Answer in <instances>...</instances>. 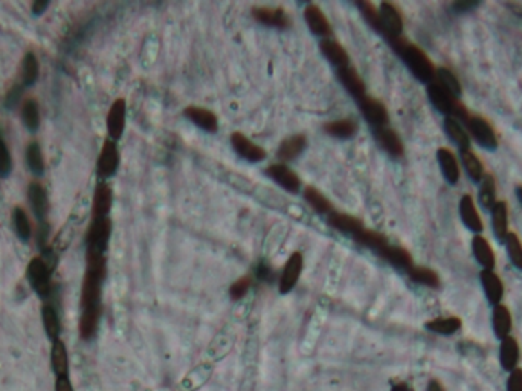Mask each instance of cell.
<instances>
[{"mask_svg": "<svg viewBox=\"0 0 522 391\" xmlns=\"http://www.w3.org/2000/svg\"><path fill=\"white\" fill-rule=\"evenodd\" d=\"M359 107H361V112L364 115V118L367 119V123L372 127V129H377V127H383L390 124V113L386 110V106L376 98L371 97H365L364 99L359 101Z\"/></svg>", "mask_w": 522, "mask_h": 391, "instance_id": "30bf717a", "label": "cell"}, {"mask_svg": "<svg viewBox=\"0 0 522 391\" xmlns=\"http://www.w3.org/2000/svg\"><path fill=\"white\" fill-rule=\"evenodd\" d=\"M302 266H304V259L301 252H294L290 255L289 260L284 265L280 280H278V289H280V294L286 295L290 291H294V287L296 286L298 280L301 277L302 272Z\"/></svg>", "mask_w": 522, "mask_h": 391, "instance_id": "ba28073f", "label": "cell"}, {"mask_svg": "<svg viewBox=\"0 0 522 391\" xmlns=\"http://www.w3.org/2000/svg\"><path fill=\"white\" fill-rule=\"evenodd\" d=\"M517 198H518L519 204H521V206H522V185L517 187Z\"/></svg>", "mask_w": 522, "mask_h": 391, "instance_id": "6125c7cd", "label": "cell"}, {"mask_svg": "<svg viewBox=\"0 0 522 391\" xmlns=\"http://www.w3.org/2000/svg\"><path fill=\"white\" fill-rule=\"evenodd\" d=\"M113 193L112 188L106 182H99L95 188L93 202H92V219L108 217V213L112 210Z\"/></svg>", "mask_w": 522, "mask_h": 391, "instance_id": "ffe728a7", "label": "cell"}, {"mask_svg": "<svg viewBox=\"0 0 522 391\" xmlns=\"http://www.w3.org/2000/svg\"><path fill=\"white\" fill-rule=\"evenodd\" d=\"M521 358V348L518 341L513 336H507V338L501 340L499 344V364L503 367L504 372L510 373L514 368H518Z\"/></svg>", "mask_w": 522, "mask_h": 391, "instance_id": "603a6c76", "label": "cell"}, {"mask_svg": "<svg viewBox=\"0 0 522 391\" xmlns=\"http://www.w3.org/2000/svg\"><path fill=\"white\" fill-rule=\"evenodd\" d=\"M20 118L25 129L29 133H37L42 124V117H40V107L36 99H26L22 104V112H20Z\"/></svg>", "mask_w": 522, "mask_h": 391, "instance_id": "e575fe53", "label": "cell"}, {"mask_svg": "<svg viewBox=\"0 0 522 391\" xmlns=\"http://www.w3.org/2000/svg\"><path fill=\"white\" fill-rule=\"evenodd\" d=\"M391 391H414L408 382H397L392 386Z\"/></svg>", "mask_w": 522, "mask_h": 391, "instance_id": "91938a15", "label": "cell"}, {"mask_svg": "<svg viewBox=\"0 0 522 391\" xmlns=\"http://www.w3.org/2000/svg\"><path fill=\"white\" fill-rule=\"evenodd\" d=\"M230 145H233L234 152L239 156L249 161V163H260V161L266 159L268 156V153L263 147L255 144L252 139H249L240 132H234L230 134Z\"/></svg>", "mask_w": 522, "mask_h": 391, "instance_id": "9c48e42d", "label": "cell"}, {"mask_svg": "<svg viewBox=\"0 0 522 391\" xmlns=\"http://www.w3.org/2000/svg\"><path fill=\"white\" fill-rule=\"evenodd\" d=\"M49 2H47V0H38V2H34L32 5H31V11H32V14L34 16H42L43 14V12L47 10V8H49Z\"/></svg>", "mask_w": 522, "mask_h": 391, "instance_id": "9f6ffc18", "label": "cell"}, {"mask_svg": "<svg viewBox=\"0 0 522 391\" xmlns=\"http://www.w3.org/2000/svg\"><path fill=\"white\" fill-rule=\"evenodd\" d=\"M372 133H375V139L379 143L383 150L390 154L392 158H402L405 154V147L402 139L391 129L390 126H383V127H377V129H372Z\"/></svg>", "mask_w": 522, "mask_h": 391, "instance_id": "2e32d148", "label": "cell"}, {"mask_svg": "<svg viewBox=\"0 0 522 391\" xmlns=\"http://www.w3.org/2000/svg\"><path fill=\"white\" fill-rule=\"evenodd\" d=\"M28 200L31 205L32 214L36 215L38 224H45L47 211H49V200H47V193L38 182H32L28 188Z\"/></svg>", "mask_w": 522, "mask_h": 391, "instance_id": "44dd1931", "label": "cell"}, {"mask_svg": "<svg viewBox=\"0 0 522 391\" xmlns=\"http://www.w3.org/2000/svg\"><path fill=\"white\" fill-rule=\"evenodd\" d=\"M112 235V220L108 217L92 219L86 234V251L106 254Z\"/></svg>", "mask_w": 522, "mask_h": 391, "instance_id": "277c9868", "label": "cell"}, {"mask_svg": "<svg viewBox=\"0 0 522 391\" xmlns=\"http://www.w3.org/2000/svg\"><path fill=\"white\" fill-rule=\"evenodd\" d=\"M184 115L194 126H198L202 130L208 133H217V130H219V119H217V115L209 109H205V107L189 106L184 110Z\"/></svg>", "mask_w": 522, "mask_h": 391, "instance_id": "ac0fdd59", "label": "cell"}, {"mask_svg": "<svg viewBox=\"0 0 522 391\" xmlns=\"http://www.w3.org/2000/svg\"><path fill=\"white\" fill-rule=\"evenodd\" d=\"M410 279L417 283V285H422L431 289H437L440 286V277L436 271H432L431 268L426 266H412L408 272Z\"/></svg>", "mask_w": 522, "mask_h": 391, "instance_id": "b9f144b4", "label": "cell"}, {"mask_svg": "<svg viewBox=\"0 0 522 391\" xmlns=\"http://www.w3.org/2000/svg\"><path fill=\"white\" fill-rule=\"evenodd\" d=\"M357 8L361 10L364 19L367 20V23L371 26L372 29L376 32L381 34L382 32V25H381V16H379V10L371 2H357Z\"/></svg>", "mask_w": 522, "mask_h": 391, "instance_id": "7dc6e473", "label": "cell"}, {"mask_svg": "<svg viewBox=\"0 0 522 391\" xmlns=\"http://www.w3.org/2000/svg\"><path fill=\"white\" fill-rule=\"evenodd\" d=\"M51 367L56 377L69 376V353H67V347L62 340H57L52 342Z\"/></svg>", "mask_w": 522, "mask_h": 391, "instance_id": "f546056e", "label": "cell"}, {"mask_svg": "<svg viewBox=\"0 0 522 391\" xmlns=\"http://www.w3.org/2000/svg\"><path fill=\"white\" fill-rule=\"evenodd\" d=\"M119 167V150L118 145L115 141L112 139H106L103 148L99 152V158H98V174L99 178L107 179L112 178L115 173H117Z\"/></svg>", "mask_w": 522, "mask_h": 391, "instance_id": "4fadbf2b", "label": "cell"}, {"mask_svg": "<svg viewBox=\"0 0 522 391\" xmlns=\"http://www.w3.org/2000/svg\"><path fill=\"white\" fill-rule=\"evenodd\" d=\"M266 174L268 176L275 180L278 185L289 193L296 194L301 190V179L298 174L292 170V168L287 167V164H272L266 168Z\"/></svg>", "mask_w": 522, "mask_h": 391, "instance_id": "8fae6325", "label": "cell"}, {"mask_svg": "<svg viewBox=\"0 0 522 391\" xmlns=\"http://www.w3.org/2000/svg\"><path fill=\"white\" fill-rule=\"evenodd\" d=\"M25 158H26V164H28L29 171L34 174V176L42 178L43 174H45L46 165H45V158H43L42 147H40V144L37 143V141H34V143H31L28 145V148H26Z\"/></svg>", "mask_w": 522, "mask_h": 391, "instance_id": "60d3db41", "label": "cell"}, {"mask_svg": "<svg viewBox=\"0 0 522 391\" xmlns=\"http://www.w3.org/2000/svg\"><path fill=\"white\" fill-rule=\"evenodd\" d=\"M458 211H460L461 222H463L467 229H471L472 233H475V235L483 233V228H484L483 220H481V215L477 210L475 202H473L471 194H464L463 198L460 199Z\"/></svg>", "mask_w": 522, "mask_h": 391, "instance_id": "e0dca14e", "label": "cell"}, {"mask_svg": "<svg viewBox=\"0 0 522 391\" xmlns=\"http://www.w3.org/2000/svg\"><path fill=\"white\" fill-rule=\"evenodd\" d=\"M436 78H437V83L442 86L444 91L449 92L452 97H455L457 99L461 97V92H463V89H461V84L458 82V78L455 77V73H453L452 71L447 69V67H438L437 72H436Z\"/></svg>", "mask_w": 522, "mask_h": 391, "instance_id": "f6af8a7d", "label": "cell"}, {"mask_svg": "<svg viewBox=\"0 0 522 391\" xmlns=\"http://www.w3.org/2000/svg\"><path fill=\"white\" fill-rule=\"evenodd\" d=\"M254 285V277L252 275H243V277L237 279L233 285H230L229 287V296L233 298L234 301H239L241 300L243 296H246V294L249 292V289L252 287Z\"/></svg>", "mask_w": 522, "mask_h": 391, "instance_id": "c3c4849f", "label": "cell"}, {"mask_svg": "<svg viewBox=\"0 0 522 391\" xmlns=\"http://www.w3.org/2000/svg\"><path fill=\"white\" fill-rule=\"evenodd\" d=\"M304 20H306L309 29L313 32L315 36L322 37V40L333 36V29H331L327 16L324 14V11L318 5L310 3L306 6V10H304Z\"/></svg>", "mask_w": 522, "mask_h": 391, "instance_id": "9a60e30c", "label": "cell"}, {"mask_svg": "<svg viewBox=\"0 0 522 391\" xmlns=\"http://www.w3.org/2000/svg\"><path fill=\"white\" fill-rule=\"evenodd\" d=\"M513 327V321H512V313L508 310L507 306H504L503 303L499 305L493 306L492 310V329L493 333L497 336L498 340H504L507 336H510Z\"/></svg>", "mask_w": 522, "mask_h": 391, "instance_id": "d4e9b609", "label": "cell"}, {"mask_svg": "<svg viewBox=\"0 0 522 391\" xmlns=\"http://www.w3.org/2000/svg\"><path fill=\"white\" fill-rule=\"evenodd\" d=\"M478 200L479 205L484 210L490 211L492 208L497 204V182L492 174H484L483 179L479 180V190H478Z\"/></svg>", "mask_w": 522, "mask_h": 391, "instance_id": "8d00e7d4", "label": "cell"}, {"mask_svg": "<svg viewBox=\"0 0 522 391\" xmlns=\"http://www.w3.org/2000/svg\"><path fill=\"white\" fill-rule=\"evenodd\" d=\"M377 255H381L383 260L388 261L391 266L400 269V271L408 272L410 269L414 266V261H412L411 254L402 246H396V245L388 244L377 252Z\"/></svg>", "mask_w": 522, "mask_h": 391, "instance_id": "7402d4cb", "label": "cell"}, {"mask_svg": "<svg viewBox=\"0 0 522 391\" xmlns=\"http://www.w3.org/2000/svg\"><path fill=\"white\" fill-rule=\"evenodd\" d=\"M437 161L444 179L449 182L451 185H455L460 180V167L455 154H453L449 148L442 147L437 150Z\"/></svg>", "mask_w": 522, "mask_h": 391, "instance_id": "f1b7e54d", "label": "cell"}, {"mask_svg": "<svg viewBox=\"0 0 522 391\" xmlns=\"http://www.w3.org/2000/svg\"><path fill=\"white\" fill-rule=\"evenodd\" d=\"M479 281L481 286H483L487 301H489L492 306L499 305L504 296V285L503 281H501L499 275L495 274V271H486V269H483V271L479 272Z\"/></svg>", "mask_w": 522, "mask_h": 391, "instance_id": "d6986e66", "label": "cell"}, {"mask_svg": "<svg viewBox=\"0 0 522 391\" xmlns=\"http://www.w3.org/2000/svg\"><path fill=\"white\" fill-rule=\"evenodd\" d=\"M508 8L513 12L514 16H518L522 19V3H507Z\"/></svg>", "mask_w": 522, "mask_h": 391, "instance_id": "94428289", "label": "cell"}, {"mask_svg": "<svg viewBox=\"0 0 522 391\" xmlns=\"http://www.w3.org/2000/svg\"><path fill=\"white\" fill-rule=\"evenodd\" d=\"M12 225H14L17 237L20 241L23 244H28L32 237V226H31V220L28 217V214L23 210V208L16 206L14 211H12Z\"/></svg>", "mask_w": 522, "mask_h": 391, "instance_id": "7bdbcfd3", "label": "cell"}, {"mask_svg": "<svg viewBox=\"0 0 522 391\" xmlns=\"http://www.w3.org/2000/svg\"><path fill=\"white\" fill-rule=\"evenodd\" d=\"M327 222L331 228H335L344 234H350L351 237H353L356 233L361 231L362 228H365L364 222L361 219H357L351 214L339 213L335 210L327 215Z\"/></svg>", "mask_w": 522, "mask_h": 391, "instance_id": "484cf974", "label": "cell"}, {"mask_svg": "<svg viewBox=\"0 0 522 391\" xmlns=\"http://www.w3.org/2000/svg\"><path fill=\"white\" fill-rule=\"evenodd\" d=\"M324 132L337 139H350L357 132V123L350 118L329 121L327 124H324Z\"/></svg>", "mask_w": 522, "mask_h": 391, "instance_id": "d6a6232c", "label": "cell"}, {"mask_svg": "<svg viewBox=\"0 0 522 391\" xmlns=\"http://www.w3.org/2000/svg\"><path fill=\"white\" fill-rule=\"evenodd\" d=\"M472 252L473 257L477 259L483 269L486 271H493L495 265H497V259H495V252L487 239H484L481 234H477L472 239Z\"/></svg>", "mask_w": 522, "mask_h": 391, "instance_id": "83f0119b", "label": "cell"}, {"mask_svg": "<svg viewBox=\"0 0 522 391\" xmlns=\"http://www.w3.org/2000/svg\"><path fill=\"white\" fill-rule=\"evenodd\" d=\"M426 391H446V390L443 387V383L438 379H431L428 382V386H426Z\"/></svg>", "mask_w": 522, "mask_h": 391, "instance_id": "680465c9", "label": "cell"}, {"mask_svg": "<svg viewBox=\"0 0 522 391\" xmlns=\"http://www.w3.org/2000/svg\"><path fill=\"white\" fill-rule=\"evenodd\" d=\"M304 199H306L307 204L311 206V210L316 211L318 214L329 215L331 211H333V205H331V202L315 187L309 185L304 188Z\"/></svg>", "mask_w": 522, "mask_h": 391, "instance_id": "ab89813d", "label": "cell"}, {"mask_svg": "<svg viewBox=\"0 0 522 391\" xmlns=\"http://www.w3.org/2000/svg\"><path fill=\"white\" fill-rule=\"evenodd\" d=\"M492 213V229L497 240L504 241L508 231V208L504 200H499L490 210Z\"/></svg>", "mask_w": 522, "mask_h": 391, "instance_id": "1f68e13d", "label": "cell"}, {"mask_svg": "<svg viewBox=\"0 0 522 391\" xmlns=\"http://www.w3.org/2000/svg\"><path fill=\"white\" fill-rule=\"evenodd\" d=\"M52 269L46 265L42 257H36L29 261L26 269V279L29 286L40 298L46 300L52 294Z\"/></svg>", "mask_w": 522, "mask_h": 391, "instance_id": "3957f363", "label": "cell"}, {"mask_svg": "<svg viewBox=\"0 0 522 391\" xmlns=\"http://www.w3.org/2000/svg\"><path fill=\"white\" fill-rule=\"evenodd\" d=\"M353 240L359 245L372 249V251H375L376 254L381 251L385 245L390 244L388 239H386L383 234L377 233V231H372V229H367V228H362L361 231L356 233L353 235Z\"/></svg>", "mask_w": 522, "mask_h": 391, "instance_id": "f35d334b", "label": "cell"}, {"mask_svg": "<svg viewBox=\"0 0 522 391\" xmlns=\"http://www.w3.org/2000/svg\"><path fill=\"white\" fill-rule=\"evenodd\" d=\"M379 16H381V25L382 32L381 36L391 42V40L403 37V19L397 6H394L390 2H383L379 6Z\"/></svg>", "mask_w": 522, "mask_h": 391, "instance_id": "5b68a950", "label": "cell"}, {"mask_svg": "<svg viewBox=\"0 0 522 391\" xmlns=\"http://www.w3.org/2000/svg\"><path fill=\"white\" fill-rule=\"evenodd\" d=\"M126 117H127V104L124 98H118L115 99L110 110L107 113V133H108V139H112L117 143V141L123 137L124 129H126Z\"/></svg>", "mask_w": 522, "mask_h": 391, "instance_id": "7c38bea8", "label": "cell"}, {"mask_svg": "<svg viewBox=\"0 0 522 391\" xmlns=\"http://www.w3.org/2000/svg\"><path fill=\"white\" fill-rule=\"evenodd\" d=\"M320 48H321V52L324 54V57L327 58L331 64L336 66L337 69L339 67L350 66V56L347 49H345L341 43L336 42V40L324 38L321 40Z\"/></svg>", "mask_w": 522, "mask_h": 391, "instance_id": "4316f807", "label": "cell"}, {"mask_svg": "<svg viewBox=\"0 0 522 391\" xmlns=\"http://www.w3.org/2000/svg\"><path fill=\"white\" fill-rule=\"evenodd\" d=\"M467 133L477 141V143L486 148V150H497L498 137L495 133L493 127L481 117H469L466 121Z\"/></svg>", "mask_w": 522, "mask_h": 391, "instance_id": "8992f818", "label": "cell"}, {"mask_svg": "<svg viewBox=\"0 0 522 391\" xmlns=\"http://www.w3.org/2000/svg\"><path fill=\"white\" fill-rule=\"evenodd\" d=\"M107 275V259L104 254L86 251V275L81 289L80 336L83 341H92L97 335L101 312H103V285Z\"/></svg>", "mask_w": 522, "mask_h": 391, "instance_id": "6da1fadb", "label": "cell"}, {"mask_svg": "<svg viewBox=\"0 0 522 391\" xmlns=\"http://www.w3.org/2000/svg\"><path fill=\"white\" fill-rule=\"evenodd\" d=\"M40 75V63L38 58L34 52H28L22 60V75H20V83L23 84L25 89H29L38 82Z\"/></svg>", "mask_w": 522, "mask_h": 391, "instance_id": "d590c367", "label": "cell"}, {"mask_svg": "<svg viewBox=\"0 0 522 391\" xmlns=\"http://www.w3.org/2000/svg\"><path fill=\"white\" fill-rule=\"evenodd\" d=\"M336 73L339 82L345 87V91L356 99V103L367 97V86H365L362 77L359 75L353 66L339 67Z\"/></svg>", "mask_w": 522, "mask_h": 391, "instance_id": "5bb4252c", "label": "cell"}, {"mask_svg": "<svg viewBox=\"0 0 522 391\" xmlns=\"http://www.w3.org/2000/svg\"><path fill=\"white\" fill-rule=\"evenodd\" d=\"M460 159L461 164L464 167V171L467 176H469L473 182H479L484 176V167L481 164V161L475 153H472L471 150L466 152H460Z\"/></svg>", "mask_w": 522, "mask_h": 391, "instance_id": "ee69618b", "label": "cell"}, {"mask_svg": "<svg viewBox=\"0 0 522 391\" xmlns=\"http://www.w3.org/2000/svg\"><path fill=\"white\" fill-rule=\"evenodd\" d=\"M42 322L43 329L47 338L52 342L60 340V333H62V322H60V316L57 309L54 307L49 303L42 307Z\"/></svg>", "mask_w": 522, "mask_h": 391, "instance_id": "836d02e7", "label": "cell"}, {"mask_svg": "<svg viewBox=\"0 0 522 391\" xmlns=\"http://www.w3.org/2000/svg\"><path fill=\"white\" fill-rule=\"evenodd\" d=\"M255 22L275 29H287L290 26V17L281 6H254L250 11Z\"/></svg>", "mask_w": 522, "mask_h": 391, "instance_id": "52a82bcc", "label": "cell"}, {"mask_svg": "<svg viewBox=\"0 0 522 391\" xmlns=\"http://www.w3.org/2000/svg\"><path fill=\"white\" fill-rule=\"evenodd\" d=\"M307 147V138L304 134H294L287 139H284L283 143L278 147L276 158L280 159L281 164H286L289 161H294L295 158L306 150Z\"/></svg>", "mask_w": 522, "mask_h": 391, "instance_id": "cb8c5ba5", "label": "cell"}, {"mask_svg": "<svg viewBox=\"0 0 522 391\" xmlns=\"http://www.w3.org/2000/svg\"><path fill=\"white\" fill-rule=\"evenodd\" d=\"M25 93V87L22 83H16L11 86V89L8 91V93L5 95V99H3V107L6 110H14L16 107L20 104V101H22V97Z\"/></svg>", "mask_w": 522, "mask_h": 391, "instance_id": "f907efd6", "label": "cell"}, {"mask_svg": "<svg viewBox=\"0 0 522 391\" xmlns=\"http://www.w3.org/2000/svg\"><path fill=\"white\" fill-rule=\"evenodd\" d=\"M444 132L452 143L460 148V152L471 150V137L460 121L452 117L444 118Z\"/></svg>", "mask_w": 522, "mask_h": 391, "instance_id": "4dcf8cb0", "label": "cell"}, {"mask_svg": "<svg viewBox=\"0 0 522 391\" xmlns=\"http://www.w3.org/2000/svg\"><path fill=\"white\" fill-rule=\"evenodd\" d=\"M47 239H49V225H47L46 222L45 224H38L36 240H37V246L42 252L47 249Z\"/></svg>", "mask_w": 522, "mask_h": 391, "instance_id": "f5cc1de1", "label": "cell"}, {"mask_svg": "<svg viewBox=\"0 0 522 391\" xmlns=\"http://www.w3.org/2000/svg\"><path fill=\"white\" fill-rule=\"evenodd\" d=\"M478 5L479 2H475V0H469V2H455L451 5V10L455 12V14H464V12L475 10Z\"/></svg>", "mask_w": 522, "mask_h": 391, "instance_id": "db71d44e", "label": "cell"}, {"mask_svg": "<svg viewBox=\"0 0 522 391\" xmlns=\"http://www.w3.org/2000/svg\"><path fill=\"white\" fill-rule=\"evenodd\" d=\"M506 391H522V368L518 367L508 373Z\"/></svg>", "mask_w": 522, "mask_h": 391, "instance_id": "816d5d0a", "label": "cell"}, {"mask_svg": "<svg viewBox=\"0 0 522 391\" xmlns=\"http://www.w3.org/2000/svg\"><path fill=\"white\" fill-rule=\"evenodd\" d=\"M504 245H506L508 260H510L512 265L517 268L518 271H522V244L517 233L513 231L508 233L504 240Z\"/></svg>", "mask_w": 522, "mask_h": 391, "instance_id": "bcb514c9", "label": "cell"}, {"mask_svg": "<svg viewBox=\"0 0 522 391\" xmlns=\"http://www.w3.org/2000/svg\"><path fill=\"white\" fill-rule=\"evenodd\" d=\"M461 327H463V322H461L458 316H442V318H436L426 322V329L429 332L443 336L455 335Z\"/></svg>", "mask_w": 522, "mask_h": 391, "instance_id": "74e56055", "label": "cell"}, {"mask_svg": "<svg viewBox=\"0 0 522 391\" xmlns=\"http://www.w3.org/2000/svg\"><path fill=\"white\" fill-rule=\"evenodd\" d=\"M390 45L397 56L403 60L406 67H408L412 75H414L418 82L429 84L436 80L437 67L434 66L431 58L426 56L425 51L420 49L417 45L406 42L403 37L391 40Z\"/></svg>", "mask_w": 522, "mask_h": 391, "instance_id": "7a4b0ae2", "label": "cell"}, {"mask_svg": "<svg viewBox=\"0 0 522 391\" xmlns=\"http://www.w3.org/2000/svg\"><path fill=\"white\" fill-rule=\"evenodd\" d=\"M56 391H73L71 376L56 377Z\"/></svg>", "mask_w": 522, "mask_h": 391, "instance_id": "11a10c76", "label": "cell"}, {"mask_svg": "<svg viewBox=\"0 0 522 391\" xmlns=\"http://www.w3.org/2000/svg\"><path fill=\"white\" fill-rule=\"evenodd\" d=\"M270 275H272V271H270V268H268L266 265H261L259 266V269H257V277H259L260 280H269Z\"/></svg>", "mask_w": 522, "mask_h": 391, "instance_id": "6f0895ef", "label": "cell"}, {"mask_svg": "<svg viewBox=\"0 0 522 391\" xmlns=\"http://www.w3.org/2000/svg\"><path fill=\"white\" fill-rule=\"evenodd\" d=\"M12 171V158L8 144H6L3 132L0 130V178L6 179Z\"/></svg>", "mask_w": 522, "mask_h": 391, "instance_id": "681fc988", "label": "cell"}]
</instances>
